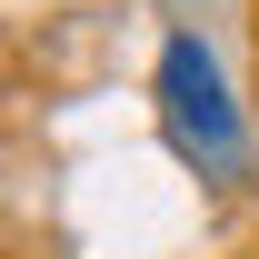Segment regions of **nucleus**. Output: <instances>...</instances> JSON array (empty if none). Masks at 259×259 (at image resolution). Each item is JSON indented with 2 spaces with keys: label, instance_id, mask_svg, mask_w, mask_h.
<instances>
[]
</instances>
